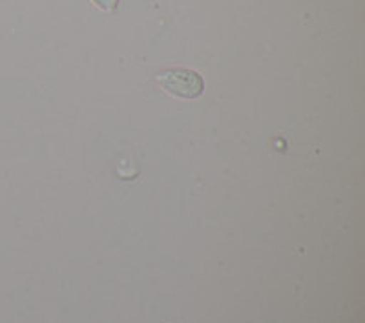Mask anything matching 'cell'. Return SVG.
<instances>
[{
    "mask_svg": "<svg viewBox=\"0 0 365 323\" xmlns=\"http://www.w3.org/2000/svg\"><path fill=\"white\" fill-rule=\"evenodd\" d=\"M158 81L168 93L182 97V99H197L205 91L203 77L197 71L187 70V68L163 71Z\"/></svg>",
    "mask_w": 365,
    "mask_h": 323,
    "instance_id": "obj_1",
    "label": "cell"
},
{
    "mask_svg": "<svg viewBox=\"0 0 365 323\" xmlns=\"http://www.w3.org/2000/svg\"><path fill=\"white\" fill-rule=\"evenodd\" d=\"M93 2L97 4V8L104 9V11H112L119 4V0H93Z\"/></svg>",
    "mask_w": 365,
    "mask_h": 323,
    "instance_id": "obj_2",
    "label": "cell"
}]
</instances>
